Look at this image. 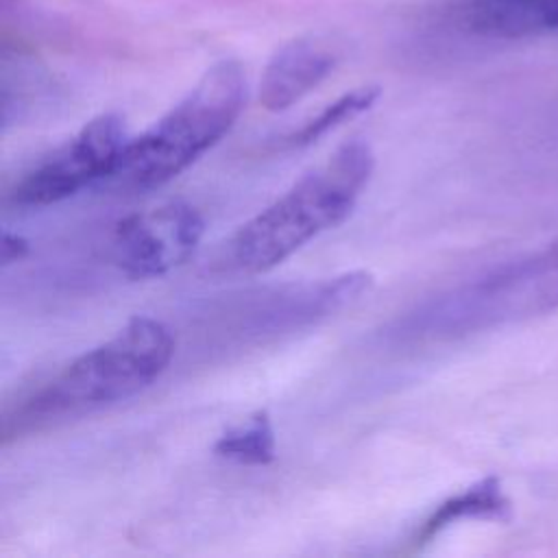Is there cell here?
<instances>
[{"label": "cell", "instance_id": "1", "mask_svg": "<svg viewBox=\"0 0 558 558\" xmlns=\"http://www.w3.org/2000/svg\"><path fill=\"white\" fill-rule=\"evenodd\" d=\"M172 355V331L157 318L133 316L109 340L72 360L15 416L7 418L4 436L81 418L126 401L153 386Z\"/></svg>", "mask_w": 558, "mask_h": 558}, {"label": "cell", "instance_id": "2", "mask_svg": "<svg viewBox=\"0 0 558 558\" xmlns=\"http://www.w3.org/2000/svg\"><path fill=\"white\" fill-rule=\"evenodd\" d=\"M375 168L362 140L338 146L299 177L277 201L246 220L229 242V259L244 272H266L318 233L349 218Z\"/></svg>", "mask_w": 558, "mask_h": 558}, {"label": "cell", "instance_id": "3", "mask_svg": "<svg viewBox=\"0 0 558 558\" xmlns=\"http://www.w3.org/2000/svg\"><path fill=\"white\" fill-rule=\"evenodd\" d=\"M244 100L242 65L231 59L214 63L168 113L126 142L111 177L133 192L166 185L231 131Z\"/></svg>", "mask_w": 558, "mask_h": 558}, {"label": "cell", "instance_id": "4", "mask_svg": "<svg viewBox=\"0 0 558 558\" xmlns=\"http://www.w3.org/2000/svg\"><path fill=\"white\" fill-rule=\"evenodd\" d=\"M554 307H558V240L445 296L427 314V327L436 333H466Z\"/></svg>", "mask_w": 558, "mask_h": 558}, {"label": "cell", "instance_id": "5", "mask_svg": "<svg viewBox=\"0 0 558 558\" xmlns=\"http://www.w3.org/2000/svg\"><path fill=\"white\" fill-rule=\"evenodd\" d=\"M126 142V126L118 113L92 118L72 140L20 179L11 190V201L20 207H46L78 194L116 172Z\"/></svg>", "mask_w": 558, "mask_h": 558}, {"label": "cell", "instance_id": "6", "mask_svg": "<svg viewBox=\"0 0 558 558\" xmlns=\"http://www.w3.org/2000/svg\"><path fill=\"white\" fill-rule=\"evenodd\" d=\"M205 220L185 201L122 218L113 229V262L129 279L163 277L198 248Z\"/></svg>", "mask_w": 558, "mask_h": 558}, {"label": "cell", "instance_id": "7", "mask_svg": "<svg viewBox=\"0 0 558 558\" xmlns=\"http://www.w3.org/2000/svg\"><path fill=\"white\" fill-rule=\"evenodd\" d=\"M336 65V52L320 39L301 37L281 46L264 68L259 102L268 111H283L310 94Z\"/></svg>", "mask_w": 558, "mask_h": 558}, {"label": "cell", "instance_id": "8", "mask_svg": "<svg viewBox=\"0 0 558 558\" xmlns=\"http://www.w3.org/2000/svg\"><path fill=\"white\" fill-rule=\"evenodd\" d=\"M469 22L475 33L501 39L558 31V0H473Z\"/></svg>", "mask_w": 558, "mask_h": 558}, {"label": "cell", "instance_id": "9", "mask_svg": "<svg viewBox=\"0 0 558 558\" xmlns=\"http://www.w3.org/2000/svg\"><path fill=\"white\" fill-rule=\"evenodd\" d=\"M510 514V501L501 490L497 477L488 475L458 495L445 499L434 512L423 521L416 543H427L438 536L442 530L451 527L458 521L480 519V521H506Z\"/></svg>", "mask_w": 558, "mask_h": 558}, {"label": "cell", "instance_id": "10", "mask_svg": "<svg viewBox=\"0 0 558 558\" xmlns=\"http://www.w3.org/2000/svg\"><path fill=\"white\" fill-rule=\"evenodd\" d=\"M211 451L218 458L242 466L270 464L277 456V438L270 414L266 410L253 412L240 425L229 427L225 434H220Z\"/></svg>", "mask_w": 558, "mask_h": 558}, {"label": "cell", "instance_id": "11", "mask_svg": "<svg viewBox=\"0 0 558 558\" xmlns=\"http://www.w3.org/2000/svg\"><path fill=\"white\" fill-rule=\"evenodd\" d=\"M379 94L381 92H379L377 85H364V87H357V89H351V92L342 94L340 98L329 102L318 116L307 120L299 131L288 135V144L290 146H310V144H314L316 140H320L323 135H327L336 126L349 122L351 118H355L364 111H368L375 105V100L379 98Z\"/></svg>", "mask_w": 558, "mask_h": 558}, {"label": "cell", "instance_id": "12", "mask_svg": "<svg viewBox=\"0 0 558 558\" xmlns=\"http://www.w3.org/2000/svg\"><path fill=\"white\" fill-rule=\"evenodd\" d=\"M28 240L17 235V233H11V231H2V238H0V264L2 266H9V264H15L20 259H24L28 255Z\"/></svg>", "mask_w": 558, "mask_h": 558}]
</instances>
